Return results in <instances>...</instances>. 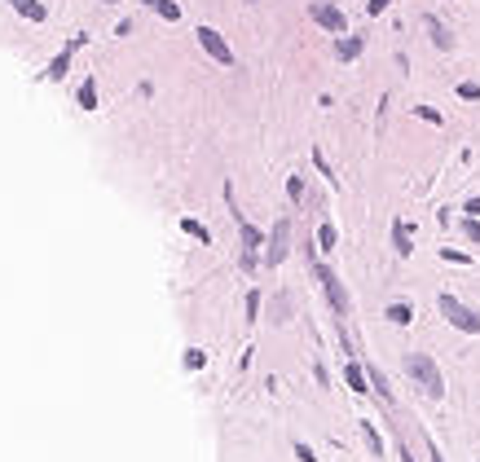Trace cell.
<instances>
[{
	"label": "cell",
	"mask_w": 480,
	"mask_h": 462,
	"mask_svg": "<svg viewBox=\"0 0 480 462\" xmlns=\"http://www.w3.org/2000/svg\"><path fill=\"white\" fill-rule=\"evenodd\" d=\"M155 9H159V18H168V22H176V18H181V9H176L172 0H155Z\"/></svg>",
	"instance_id": "d6986e66"
},
{
	"label": "cell",
	"mask_w": 480,
	"mask_h": 462,
	"mask_svg": "<svg viewBox=\"0 0 480 462\" xmlns=\"http://www.w3.org/2000/svg\"><path fill=\"white\" fill-rule=\"evenodd\" d=\"M309 14H313V22H317V27H326V31H335V36H344V27H348V18H344V9H335V5H313Z\"/></svg>",
	"instance_id": "52a82bcc"
},
{
	"label": "cell",
	"mask_w": 480,
	"mask_h": 462,
	"mask_svg": "<svg viewBox=\"0 0 480 462\" xmlns=\"http://www.w3.org/2000/svg\"><path fill=\"white\" fill-rule=\"evenodd\" d=\"M366 374H370V388H374V392H379V396H384V401H392V388H388V379H384V374H379V370H374V366H370V370H366Z\"/></svg>",
	"instance_id": "5bb4252c"
},
{
	"label": "cell",
	"mask_w": 480,
	"mask_h": 462,
	"mask_svg": "<svg viewBox=\"0 0 480 462\" xmlns=\"http://www.w3.org/2000/svg\"><path fill=\"white\" fill-rule=\"evenodd\" d=\"M427 458H432V462H445V458H441V449H436V445H432V449H427Z\"/></svg>",
	"instance_id": "f546056e"
},
{
	"label": "cell",
	"mask_w": 480,
	"mask_h": 462,
	"mask_svg": "<svg viewBox=\"0 0 480 462\" xmlns=\"http://www.w3.org/2000/svg\"><path fill=\"white\" fill-rule=\"evenodd\" d=\"M362 53V36H344V40H335V58L339 62H352Z\"/></svg>",
	"instance_id": "9c48e42d"
},
{
	"label": "cell",
	"mask_w": 480,
	"mask_h": 462,
	"mask_svg": "<svg viewBox=\"0 0 480 462\" xmlns=\"http://www.w3.org/2000/svg\"><path fill=\"white\" fill-rule=\"evenodd\" d=\"M362 436H366V445H370V453H374V458L384 453V441H379V431H374V423H362Z\"/></svg>",
	"instance_id": "9a60e30c"
},
{
	"label": "cell",
	"mask_w": 480,
	"mask_h": 462,
	"mask_svg": "<svg viewBox=\"0 0 480 462\" xmlns=\"http://www.w3.org/2000/svg\"><path fill=\"white\" fill-rule=\"evenodd\" d=\"M344 383H348V388L357 392V396H366V392H370V374H366V370L357 366V361H352V366L344 370Z\"/></svg>",
	"instance_id": "ba28073f"
},
{
	"label": "cell",
	"mask_w": 480,
	"mask_h": 462,
	"mask_svg": "<svg viewBox=\"0 0 480 462\" xmlns=\"http://www.w3.org/2000/svg\"><path fill=\"white\" fill-rule=\"evenodd\" d=\"M9 5L22 14V18H31V22H44V5L40 0H9Z\"/></svg>",
	"instance_id": "8fae6325"
},
{
	"label": "cell",
	"mask_w": 480,
	"mask_h": 462,
	"mask_svg": "<svg viewBox=\"0 0 480 462\" xmlns=\"http://www.w3.org/2000/svg\"><path fill=\"white\" fill-rule=\"evenodd\" d=\"M459 97H463V101H480V84H471V80L459 84Z\"/></svg>",
	"instance_id": "603a6c76"
},
{
	"label": "cell",
	"mask_w": 480,
	"mask_h": 462,
	"mask_svg": "<svg viewBox=\"0 0 480 462\" xmlns=\"http://www.w3.org/2000/svg\"><path fill=\"white\" fill-rule=\"evenodd\" d=\"M406 374L419 383V388L432 396V401H441L445 396V379H441V370H436V361L432 356H423V352H410L406 356Z\"/></svg>",
	"instance_id": "6da1fadb"
},
{
	"label": "cell",
	"mask_w": 480,
	"mask_h": 462,
	"mask_svg": "<svg viewBox=\"0 0 480 462\" xmlns=\"http://www.w3.org/2000/svg\"><path fill=\"white\" fill-rule=\"evenodd\" d=\"M317 282L326 287V299H331V308H335V313L344 317V313H348V291L339 287V277H335L331 269H317Z\"/></svg>",
	"instance_id": "5b68a950"
},
{
	"label": "cell",
	"mask_w": 480,
	"mask_h": 462,
	"mask_svg": "<svg viewBox=\"0 0 480 462\" xmlns=\"http://www.w3.org/2000/svg\"><path fill=\"white\" fill-rule=\"evenodd\" d=\"M181 229H185V234H194L198 242H212V234H208V229L198 225V220H181Z\"/></svg>",
	"instance_id": "ac0fdd59"
},
{
	"label": "cell",
	"mask_w": 480,
	"mask_h": 462,
	"mask_svg": "<svg viewBox=\"0 0 480 462\" xmlns=\"http://www.w3.org/2000/svg\"><path fill=\"white\" fill-rule=\"evenodd\" d=\"M463 212H467V216H476V220H480V194H476V198H467V202H463Z\"/></svg>",
	"instance_id": "83f0119b"
},
{
	"label": "cell",
	"mask_w": 480,
	"mask_h": 462,
	"mask_svg": "<svg viewBox=\"0 0 480 462\" xmlns=\"http://www.w3.org/2000/svg\"><path fill=\"white\" fill-rule=\"evenodd\" d=\"M80 106H84V111H93V106H97V84H93V80L80 88Z\"/></svg>",
	"instance_id": "e0dca14e"
},
{
	"label": "cell",
	"mask_w": 480,
	"mask_h": 462,
	"mask_svg": "<svg viewBox=\"0 0 480 462\" xmlns=\"http://www.w3.org/2000/svg\"><path fill=\"white\" fill-rule=\"evenodd\" d=\"M414 115H419V119H427V123H441V111H432V106H419Z\"/></svg>",
	"instance_id": "484cf974"
},
{
	"label": "cell",
	"mask_w": 480,
	"mask_h": 462,
	"mask_svg": "<svg viewBox=\"0 0 480 462\" xmlns=\"http://www.w3.org/2000/svg\"><path fill=\"white\" fill-rule=\"evenodd\" d=\"M256 313H260V291H251V295H247V317L256 322Z\"/></svg>",
	"instance_id": "cb8c5ba5"
},
{
	"label": "cell",
	"mask_w": 480,
	"mask_h": 462,
	"mask_svg": "<svg viewBox=\"0 0 480 462\" xmlns=\"http://www.w3.org/2000/svg\"><path fill=\"white\" fill-rule=\"evenodd\" d=\"M388 5H392V0H366V14H370V18H379Z\"/></svg>",
	"instance_id": "d4e9b609"
},
{
	"label": "cell",
	"mask_w": 480,
	"mask_h": 462,
	"mask_svg": "<svg viewBox=\"0 0 480 462\" xmlns=\"http://www.w3.org/2000/svg\"><path fill=\"white\" fill-rule=\"evenodd\" d=\"M427 31H432V44H436V48H454V36L441 27L436 18H427Z\"/></svg>",
	"instance_id": "7c38bea8"
},
{
	"label": "cell",
	"mask_w": 480,
	"mask_h": 462,
	"mask_svg": "<svg viewBox=\"0 0 480 462\" xmlns=\"http://www.w3.org/2000/svg\"><path fill=\"white\" fill-rule=\"evenodd\" d=\"M463 234H467V238L480 247V220H476V216H467V220H463Z\"/></svg>",
	"instance_id": "44dd1931"
},
{
	"label": "cell",
	"mask_w": 480,
	"mask_h": 462,
	"mask_svg": "<svg viewBox=\"0 0 480 462\" xmlns=\"http://www.w3.org/2000/svg\"><path fill=\"white\" fill-rule=\"evenodd\" d=\"M401 462H414V458H410V449H401Z\"/></svg>",
	"instance_id": "4dcf8cb0"
},
{
	"label": "cell",
	"mask_w": 480,
	"mask_h": 462,
	"mask_svg": "<svg viewBox=\"0 0 480 462\" xmlns=\"http://www.w3.org/2000/svg\"><path fill=\"white\" fill-rule=\"evenodd\" d=\"M287 194H291V202H305V181H300V176H291V181H287Z\"/></svg>",
	"instance_id": "ffe728a7"
},
{
	"label": "cell",
	"mask_w": 480,
	"mask_h": 462,
	"mask_svg": "<svg viewBox=\"0 0 480 462\" xmlns=\"http://www.w3.org/2000/svg\"><path fill=\"white\" fill-rule=\"evenodd\" d=\"M335 242H339V234H335V225H322V229H317V247H322V251H331Z\"/></svg>",
	"instance_id": "2e32d148"
},
{
	"label": "cell",
	"mask_w": 480,
	"mask_h": 462,
	"mask_svg": "<svg viewBox=\"0 0 480 462\" xmlns=\"http://www.w3.org/2000/svg\"><path fill=\"white\" fill-rule=\"evenodd\" d=\"M203 361H208V356L198 352V348H190V352H185V370H203Z\"/></svg>",
	"instance_id": "7402d4cb"
},
{
	"label": "cell",
	"mask_w": 480,
	"mask_h": 462,
	"mask_svg": "<svg viewBox=\"0 0 480 462\" xmlns=\"http://www.w3.org/2000/svg\"><path fill=\"white\" fill-rule=\"evenodd\" d=\"M287 238H291V220H277L273 225V238H269V251H265L269 265H282L287 260Z\"/></svg>",
	"instance_id": "8992f818"
},
{
	"label": "cell",
	"mask_w": 480,
	"mask_h": 462,
	"mask_svg": "<svg viewBox=\"0 0 480 462\" xmlns=\"http://www.w3.org/2000/svg\"><path fill=\"white\" fill-rule=\"evenodd\" d=\"M388 322L410 326V322H414V308H410V304H392V308H388Z\"/></svg>",
	"instance_id": "4fadbf2b"
},
{
	"label": "cell",
	"mask_w": 480,
	"mask_h": 462,
	"mask_svg": "<svg viewBox=\"0 0 480 462\" xmlns=\"http://www.w3.org/2000/svg\"><path fill=\"white\" fill-rule=\"evenodd\" d=\"M234 220H238V229H242V265H256V255H260V247H265L260 229H256V225H247L238 207H234Z\"/></svg>",
	"instance_id": "277c9868"
},
{
	"label": "cell",
	"mask_w": 480,
	"mask_h": 462,
	"mask_svg": "<svg viewBox=\"0 0 480 462\" xmlns=\"http://www.w3.org/2000/svg\"><path fill=\"white\" fill-rule=\"evenodd\" d=\"M392 247H397V255H410V251H414V247H410V229H406V220L392 225Z\"/></svg>",
	"instance_id": "30bf717a"
},
{
	"label": "cell",
	"mask_w": 480,
	"mask_h": 462,
	"mask_svg": "<svg viewBox=\"0 0 480 462\" xmlns=\"http://www.w3.org/2000/svg\"><path fill=\"white\" fill-rule=\"evenodd\" d=\"M150 5H155V0H150Z\"/></svg>",
	"instance_id": "1f68e13d"
},
{
	"label": "cell",
	"mask_w": 480,
	"mask_h": 462,
	"mask_svg": "<svg viewBox=\"0 0 480 462\" xmlns=\"http://www.w3.org/2000/svg\"><path fill=\"white\" fill-rule=\"evenodd\" d=\"M436 304H441V313H445V322H449L454 330H467V335H480V313H471V308H467L463 299L441 295Z\"/></svg>",
	"instance_id": "7a4b0ae2"
},
{
	"label": "cell",
	"mask_w": 480,
	"mask_h": 462,
	"mask_svg": "<svg viewBox=\"0 0 480 462\" xmlns=\"http://www.w3.org/2000/svg\"><path fill=\"white\" fill-rule=\"evenodd\" d=\"M198 44H203L220 66H234V48L220 40V31H216V27H198Z\"/></svg>",
	"instance_id": "3957f363"
},
{
	"label": "cell",
	"mask_w": 480,
	"mask_h": 462,
	"mask_svg": "<svg viewBox=\"0 0 480 462\" xmlns=\"http://www.w3.org/2000/svg\"><path fill=\"white\" fill-rule=\"evenodd\" d=\"M441 255H445V260H449V265H467V255H463V251H454V247H445Z\"/></svg>",
	"instance_id": "4316f807"
},
{
	"label": "cell",
	"mask_w": 480,
	"mask_h": 462,
	"mask_svg": "<svg viewBox=\"0 0 480 462\" xmlns=\"http://www.w3.org/2000/svg\"><path fill=\"white\" fill-rule=\"evenodd\" d=\"M295 458H300V462H317V458H313V449H309V445H295Z\"/></svg>",
	"instance_id": "f1b7e54d"
}]
</instances>
